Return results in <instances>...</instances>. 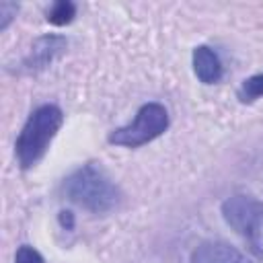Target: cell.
I'll return each mask as SVG.
<instances>
[{
	"label": "cell",
	"mask_w": 263,
	"mask_h": 263,
	"mask_svg": "<svg viewBox=\"0 0 263 263\" xmlns=\"http://www.w3.org/2000/svg\"><path fill=\"white\" fill-rule=\"evenodd\" d=\"M220 212L226 224L259 259H263V201L251 195L234 193L222 201Z\"/></svg>",
	"instance_id": "obj_3"
},
{
	"label": "cell",
	"mask_w": 263,
	"mask_h": 263,
	"mask_svg": "<svg viewBox=\"0 0 263 263\" xmlns=\"http://www.w3.org/2000/svg\"><path fill=\"white\" fill-rule=\"evenodd\" d=\"M64 195L90 214H107L121 201L119 187L97 164L88 162L72 171L62 183Z\"/></svg>",
	"instance_id": "obj_1"
},
{
	"label": "cell",
	"mask_w": 263,
	"mask_h": 263,
	"mask_svg": "<svg viewBox=\"0 0 263 263\" xmlns=\"http://www.w3.org/2000/svg\"><path fill=\"white\" fill-rule=\"evenodd\" d=\"M191 263H253L224 240H203L191 253Z\"/></svg>",
	"instance_id": "obj_6"
},
{
	"label": "cell",
	"mask_w": 263,
	"mask_h": 263,
	"mask_svg": "<svg viewBox=\"0 0 263 263\" xmlns=\"http://www.w3.org/2000/svg\"><path fill=\"white\" fill-rule=\"evenodd\" d=\"M191 64H193V72L195 76L203 82V84H216L222 80L224 76V66L220 55L208 47V45H197L191 53Z\"/></svg>",
	"instance_id": "obj_7"
},
{
	"label": "cell",
	"mask_w": 263,
	"mask_h": 263,
	"mask_svg": "<svg viewBox=\"0 0 263 263\" xmlns=\"http://www.w3.org/2000/svg\"><path fill=\"white\" fill-rule=\"evenodd\" d=\"M60 222H62V226H64L66 230H72V228H74V216H72L70 212H62V214H60Z\"/></svg>",
	"instance_id": "obj_12"
},
{
	"label": "cell",
	"mask_w": 263,
	"mask_h": 263,
	"mask_svg": "<svg viewBox=\"0 0 263 263\" xmlns=\"http://www.w3.org/2000/svg\"><path fill=\"white\" fill-rule=\"evenodd\" d=\"M62 123H64V113L58 105L45 103L33 109V113L27 117L14 142V156L21 168H33L45 156Z\"/></svg>",
	"instance_id": "obj_2"
},
{
	"label": "cell",
	"mask_w": 263,
	"mask_h": 263,
	"mask_svg": "<svg viewBox=\"0 0 263 263\" xmlns=\"http://www.w3.org/2000/svg\"><path fill=\"white\" fill-rule=\"evenodd\" d=\"M68 49V39L62 35H41L35 39V43L31 45L29 53L23 58L21 68L29 74L33 72H41L45 68H49L55 60H60Z\"/></svg>",
	"instance_id": "obj_5"
},
{
	"label": "cell",
	"mask_w": 263,
	"mask_h": 263,
	"mask_svg": "<svg viewBox=\"0 0 263 263\" xmlns=\"http://www.w3.org/2000/svg\"><path fill=\"white\" fill-rule=\"evenodd\" d=\"M238 99L240 103H255L257 99H263V72L242 80L238 88Z\"/></svg>",
	"instance_id": "obj_9"
},
{
	"label": "cell",
	"mask_w": 263,
	"mask_h": 263,
	"mask_svg": "<svg viewBox=\"0 0 263 263\" xmlns=\"http://www.w3.org/2000/svg\"><path fill=\"white\" fill-rule=\"evenodd\" d=\"M74 16H76V4H72V2H68V0L53 2V4L47 8V12H45V18H47L51 25H58V27L72 23Z\"/></svg>",
	"instance_id": "obj_8"
},
{
	"label": "cell",
	"mask_w": 263,
	"mask_h": 263,
	"mask_svg": "<svg viewBox=\"0 0 263 263\" xmlns=\"http://www.w3.org/2000/svg\"><path fill=\"white\" fill-rule=\"evenodd\" d=\"M18 12V4L14 2H0V31H6L8 25L14 21Z\"/></svg>",
	"instance_id": "obj_11"
},
{
	"label": "cell",
	"mask_w": 263,
	"mask_h": 263,
	"mask_svg": "<svg viewBox=\"0 0 263 263\" xmlns=\"http://www.w3.org/2000/svg\"><path fill=\"white\" fill-rule=\"evenodd\" d=\"M14 263H45V259L31 245H23V247H18V251L14 255Z\"/></svg>",
	"instance_id": "obj_10"
},
{
	"label": "cell",
	"mask_w": 263,
	"mask_h": 263,
	"mask_svg": "<svg viewBox=\"0 0 263 263\" xmlns=\"http://www.w3.org/2000/svg\"><path fill=\"white\" fill-rule=\"evenodd\" d=\"M168 129V111L160 103H146L138 109L136 117L113 129L109 134V142L123 148H140Z\"/></svg>",
	"instance_id": "obj_4"
}]
</instances>
